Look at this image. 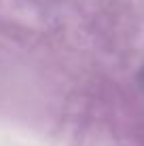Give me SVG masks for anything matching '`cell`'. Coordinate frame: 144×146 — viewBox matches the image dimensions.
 I'll return each instance as SVG.
<instances>
[{
    "mask_svg": "<svg viewBox=\"0 0 144 146\" xmlns=\"http://www.w3.org/2000/svg\"><path fill=\"white\" fill-rule=\"evenodd\" d=\"M140 83L144 85V70H142V72H140Z\"/></svg>",
    "mask_w": 144,
    "mask_h": 146,
    "instance_id": "1",
    "label": "cell"
}]
</instances>
